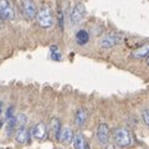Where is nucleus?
<instances>
[{
    "label": "nucleus",
    "mask_w": 149,
    "mask_h": 149,
    "mask_svg": "<svg viewBox=\"0 0 149 149\" xmlns=\"http://www.w3.org/2000/svg\"><path fill=\"white\" fill-rule=\"evenodd\" d=\"M113 142H114L116 146L119 147V148L129 147L133 142L130 130L128 128H124V127L116 128L114 132H113Z\"/></svg>",
    "instance_id": "1"
},
{
    "label": "nucleus",
    "mask_w": 149,
    "mask_h": 149,
    "mask_svg": "<svg viewBox=\"0 0 149 149\" xmlns=\"http://www.w3.org/2000/svg\"><path fill=\"white\" fill-rule=\"evenodd\" d=\"M37 22L39 25L42 27V29H49L54 25V17H52V14H51L50 8L47 6H44L40 11H37Z\"/></svg>",
    "instance_id": "2"
},
{
    "label": "nucleus",
    "mask_w": 149,
    "mask_h": 149,
    "mask_svg": "<svg viewBox=\"0 0 149 149\" xmlns=\"http://www.w3.org/2000/svg\"><path fill=\"white\" fill-rule=\"evenodd\" d=\"M120 41H122V37L118 34H116V32H108V34L102 36L100 45H101V47H103V49H113Z\"/></svg>",
    "instance_id": "3"
},
{
    "label": "nucleus",
    "mask_w": 149,
    "mask_h": 149,
    "mask_svg": "<svg viewBox=\"0 0 149 149\" xmlns=\"http://www.w3.org/2000/svg\"><path fill=\"white\" fill-rule=\"evenodd\" d=\"M0 17L3 20H13L15 17V13L9 0H0Z\"/></svg>",
    "instance_id": "4"
},
{
    "label": "nucleus",
    "mask_w": 149,
    "mask_h": 149,
    "mask_svg": "<svg viewBox=\"0 0 149 149\" xmlns=\"http://www.w3.org/2000/svg\"><path fill=\"white\" fill-rule=\"evenodd\" d=\"M21 8L25 16L29 19H35L37 15V6L34 0H21Z\"/></svg>",
    "instance_id": "5"
},
{
    "label": "nucleus",
    "mask_w": 149,
    "mask_h": 149,
    "mask_svg": "<svg viewBox=\"0 0 149 149\" xmlns=\"http://www.w3.org/2000/svg\"><path fill=\"white\" fill-rule=\"evenodd\" d=\"M96 137L101 144L106 146L109 141V128L106 123H100L96 130Z\"/></svg>",
    "instance_id": "6"
},
{
    "label": "nucleus",
    "mask_w": 149,
    "mask_h": 149,
    "mask_svg": "<svg viewBox=\"0 0 149 149\" xmlns=\"http://www.w3.org/2000/svg\"><path fill=\"white\" fill-rule=\"evenodd\" d=\"M85 13H86V8L82 3H77L74 8L72 9V13H71V22L73 25L78 24L83 17H85Z\"/></svg>",
    "instance_id": "7"
},
{
    "label": "nucleus",
    "mask_w": 149,
    "mask_h": 149,
    "mask_svg": "<svg viewBox=\"0 0 149 149\" xmlns=\"http://www.w3.org/2000/svg\"><path fill=\"white\" fill-rule=\"evenodd\" d=\"M72 138H73V130H72L71 127L65 125V127H62L61 129H60L57 141H60L62 144H70L72 142Z\"/></svg>",
    "instance_id": "8"
},
{
    "label": "nucleus",
    "mask_w": 149,
    "mask_h": 149,
    "mask_svg": "<svg viewBox=\"0 0 149 149\" xmlns=\"http://www.w3.org/2000/svg\"><path fill=\"white\" fill-rule=\"evenodd\" d=\"M88 117V113H87V109L86 108H80L76 112V116H74V124L77 127H83L87 120Z\"/></svg>",
    "instance_id": "9"
},
{
    "label": "nucleus",
    "mask_w": 149,
    "mask_h": 149,
    "mask_svg": "<svg viewBox=\"0 0 149 149\" xmlns=\"http://www.w3.org/2000/svg\"><path fill=\"white\" fill-rule=\"evenodd\" d=\"M60 129H61V122H60V119L57 117H52L50 120V134H51V137L57 139Z\"/></svg>",
    "instance_id": "10"
},
{
    "label": "nucleus",
    "mask_w": 149,
    "mask_h": 149,
    "mask_svg": "<svg viewBox=\"0 0 149 149\" xmlns=\"http://www.w3.org/2000/svg\"><path fill=\"white\" fill-rule=\"evenodd\" d=\"M29 139V130L25 127H19L16 133H15V141L20 144H24Z\"/></svg>",
    "instance_id": "11"
},
{
    "label": "nucleus",
    "mask_w": 149,
    "mask_h": 149,
    "mask_svg": "<svg viewBox=\"0 0 149 149\" xmlns=\"http://www.w3.org/2000/svg\"><path fill=\"white\" fill-rule=\"evenodd\" d=\"M32 136H34L37 141L44 139L46 136V125L44 123H37L34 129H32Z\"/></svg>",
    "instance_id": "12"
},
{
    "label": "nucleus",
    "mask_w": 149,
    "mask_h": 149,
    "mask_svg": "<svg viewBox=\"0 0 149 149\" xmlns=\"http://www.w3.org/2000/svg\"><path fill=\"white\" fill-rule=\"evenodd\" d=\"M148 52H149V45L148 44H144L139 49L134 50L132 56H133L134 58H137V60H143V58H147L148 57Z\"/></svg>",
    "instance_id": "13"
},
{
    "label": "nucleus",
    "mask_w": 149,
    "mask_h": 149,
    "mask_svg": "<svg viewBox=\"0 0 149 149\" xmlns=\"http://www.w3.org/2000/svg\"><path fill=\"white\" fill-rule=\"evenodd\" d=\"M72 143H73V148L74 149H85V147H86L85 138H83V136H82V134H80V133L73 134Z\"/></svg>",
    "instance_id": "14"
},
{
    "label": "nucleus",
    "mask_w": 149,
    "mask_h": 149,
    "mask_svg": "<svg viewBox=\"0 0 149 149\" xmlns=\"http://www.w3.org/2000/svg\"><path fill=\"white\" fill-rule=\"evenodd\" d=\"M76 41L78 45H86L90 41V35L86 30H78L76 34Z\"/></svg>",
    "instance_id": "15"
},
{
    "label": "nucleus",
    "mask_w": 149,
    "mask_h": 149,
    "mask_svg": "<svg viewBox=\"0 0 149 149\" xmlns=\"http://www.w3.org/2000/svg\"><path fill=\"white\" fill-rule=\"evenodd\" d=\"M26 116L25 114H20V116H17V118L15 119V123L17 124V127H25V124H26Z\"/></svg>",
    "instance_id": "16"
},
{
    "label": "nucleus",
    "mask_w": 149,
    "mask_h": 149,
    "mask_svg": "<svg viewBox=\"0 0 149 149\" xmlns=\"http://www.w3.org/2000/svg\"><path fill=\"white\" fill-rule=\"evenodd\" d=\"M142 118H143L144 124L149 125V109H148V108L143 109V112H142Z\"/></svg>",
    "instance_id": "17"
},
{
    "label": "nucleus",
    "mask_w": 149,
    "mask_h": 149,
    "mask_svg": "<svg viewBox=\"0 0 149 149\" xmlns=\"http://www.w3.org/2000/svg\"><path fill=\"white\" fill-rule=\"evenodd\" d=\"M51 58L55 60V61H60V60H61V54H58L57 51H55V52H51Z\"/></svg>",
    "instance_id": "18"
},
{
    "label": "nucleus",
    "mask_w": 149,
    "mask_h": 149,
    "mask_svg": "<svg viewBox=\"0 0 149 149\" xmlns=\"http://www.w3.org/2000/svg\"><path fill=\"white\" fill-rule=\"evenodd\" d=\"M58 24H60V27H61V30H63V14H62L61 10L58 11Z\"/></svg>",
    "instance_id": "19"
},
{
    "label": "nucleus",
    "mask_w": 149,
    "mask_h": 149,
    "mask_svg": "<svg viewBox=\"0 0 149 149\" xmlns=\"http://www.w3.org/2000/svg\"><path fill=\"white\" fill-rule=\"evenodd\" d=\"M50 50H51V52H55V51H57V46H56V45H52V46L50 47Z\"/></svg>",
    "instance_id": "20"
},
{
    "label": "nucleus",
    "mask_w": 149,
    "mask_h": 149,
    "mask_svg": "<svg viewBox=\"0 0 149 149\" xmlns=\"http://www.w3.org/2000/svg\"><path fill=\"white\" fill-rule=\"evenodd\" d=\"M0 112H1V103H0Z\"/></svg>",
    "instance_id": "21"
}]
</instances>
